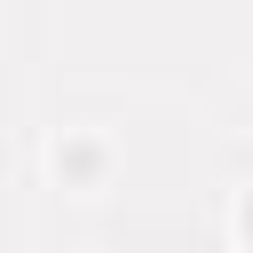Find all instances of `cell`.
I'll return each mask as SVG.
<instances>
[{"label": "cell", "mask_w": 253, "mask_h": 253, "mask_svg": "<svg viewBox=\"0 0 253 253\" xmlns=\"http://www.w3.org/2000/svg\"><path fill=\"white\" fill-rule=\"evenodd\" d=\"M55 174L95 182V174H103V142H55Z\"/></svg>", "instance_id": "obj_1"}]
</instances>
